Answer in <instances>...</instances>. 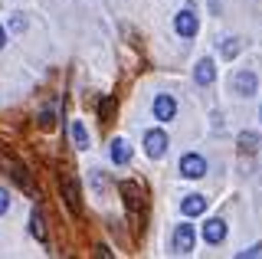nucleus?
I'll use <instances>...</instances> for the list:
<instances>
[{
	"mask_svg": "<svg viewBox=\"0 0 262 259\" xmlns=\"http://www.w3.org/2000/svg\"><path fill=\"white\" fill-rule=\"evenodd\" d=\"M193 246H196L193 223H177V230H174V253L177 256H187V253H193Z\"/></svg>",
	"mask_w": 262,
	"mask_h": 259,
	"instance_id": "obj_1",
	"label": "nucleus"
},
{
	"mask_svg": "<svg viewBox=\"0 0 262 259\" xmlns=\"http://www.w3.org/2000/svg\"><path fill=\"white\" fill-rule=\"evenodd\" d=\"M167 148H170V141H167V135H164L161 128H151V132L144 135V151H147V158H164V155H167Z\"/></svg>",
	"mask_w": 262,
	"mask_h": 259,
	"instance_id": "obj_2",
	"label": "nucleus"
},
{
	"mask_svg": "<svg viewBox=\"0 0 262 259\" xmlns=\"http://www.w3.org/2000/svg\"><path fill=\"white\" fill-rule=\"evenodd\" d=\"M62 197H66V207L72 210V213H82V190H79V181L72 174H66L62 177Z\"/></svg>",
	"mask_w": 262,
	"mask_h": 259,
	"instance_id": "obj_3",
	"label": "nucleus"
},
{
	"mask_svg": "<svg viewBox=\"0 0 262 259\" xmlns=\"http://www.w3.org/2000/svg\"><path fill=\"white\" fill-rule=\"evenodd\" d=\"M180 174L184 177H203L207 174V161H203V155H184L180 158Z\"/></svg>",
	"mask_w": 262,
	"mask_h": 259,
	"instance_id": "obj_4",
	"label": "nucleus"
},
{
	"mask_svg": "<svg viewBox=\"0 0 262 259\" xmlns=\"http://www.w3.org/2000/svg\"><path fill=\"white\" fill-rule=\"evenodd\" d=\"M174 115H177V102H174V95L161 92L158 99H154V118H158V121H170Z\"/></svg>",
	"mask_w": 262,
	"mask_h": 259,
	"instance_id": "obj_5",
	"label": "nucleus"
},
{
	"mask_svg": "<svg viewBox=\"0 0 262 259\" xmlns=\"http://www.w3.org/2000/svg\"><path fill=\"white\" fill-rule=\"evenodd\" d=\"M256 85H259V79H256V72H249V69H239L233 76V92H239V95H252Z\"/></svg>",
	"mask_w": 262,
	"mask_h": 259,
	"instance_id": "obj_6",
	"label": "nucleus"
},
{
	"mask_svg": "<svg viewBox=\"0 0 262 259\" xmlns=\"http://www.w3.org/2000/svg\"><path fill=\"white\" fill-rule=\"evenodd\" d=\"M174 30L180 36H196V30H200V23H196V13L193 10H180L177 20H174Z\"/></svg>",
	"mask_w": 262,
	"mask_h": 259,
	"instance_id": "obj_7",
	"label": "nucleus"
},
{
	"mask_svg": "<svg viewBox=\"0 0 262 259\" xmlns=\"http://www.w3.org/2000/svg\"><path fill=\"white\" fill-rule=\"evenodd\" d=\"M203 240H207L210 246H220V243L226 240V223L220 220V217H213V220H207V226H203Z\"/></svg>",
	"mask_w": 262,
	"mask_h": 259,
	"instance_id": "obj_8",
	"label": "nucleus"
},
{
	"mask_svg": "<svg viewBox=\"0 0 262 259\" xmlns=\"http://www.w3.org/2000/svg\"><path fill=\"white\" fill-rule=\"evenodd\" d=\"M121 193H125V204H128V213L138 220V204H141V187H138L135 181H121Z\"/></svg>",
	"mask_w": 262,
	"mask_h": 259,
	"instance_id": "obj_9",
	"label": "nucleus"
},
{
	"mask_svg": "<svg viewBox=\"0 0 262 259\" xmlns=\"http://www.w3.org/2000/svg\"><path fill=\"white\" fill-rule=\"evenodd\" d=\"M193 79H196V85H210L213 79H216V66H213V59H200V62H196Z\"/></svg>",
	"mask_w": 262,
	"mask_h": 259,
	"instance_id": "obj_10",
	"label": "nucleus"
},
{
	"mask_svg": "<svg viewBox=\"0 0 262 259\" xmlns=\"http://www.w3.org/2000/svg\"><path fill=\"white\" fill-rule=\"evenodd\" d=\"M108 155H112L115 164H128V161H131V144L125 138H115L112 148H108Z\"/></svg>",
	"mask_w": 262,
	"mask_h": 259,
	"instance_id": "obj_11",
	"label": "nucleus"
},
{
	"mask_svg": "<svg viewBox=\"0 0 262 259\" xmlns=\"http://www.w3.org/2000/svg\"><path fill=\"white\" fill-rule=\"evenodd\" d=\"M180 210H184V217H200L203 210H207V197H200V193H190V197L180 204Z\"/></svg>",
	"mask_w": 262,
	"mask_h": 259,
	"instance_id": "obj_12",
	"label": "nucleus"
},
{
	"mask_svg": "<svg viewBox=\"0 0 262 259\" xmlns=\"http://www.w3.org/2000/svg\"><path fill=\"white\" fill-rule=\"evenodd\" d=\"M30 233L46 246V217H43V210H39V207L33 210V217H30Z\"/></svg>",
	"mask_w": 262,
	"mask_h": 259,
	"instance_id": "obj_13",
	"label": "nucleus"
},
{
	"mask_svg": "<svg viewBox=\"0 0 262 259\" xmlns=\"http://www.w3.org/2000/svg\"><path fill=\"white\" fill-rule=\"evenodd\" d=\"M10 174H13V181L20 184L23 190H27V193H33V197H36V187H33V181H30L27 167H23V164H10Z\"/></svg>",
	"mask_w": 262,
	"mask_h": 259,
	"instance_id": "obj_14",
	"label": "nucleus"
},
{
	"mask_svg": "<svg viewBox=\"0 0 262 259\" xmlns=\"http://www.w3.org/2000/svg\"><path fill=\"white\" fill-rule=\"evenodd\" d=\"M69 135H72V144H76L79 151L89 148V132H85V125H82V121H72V125H69Z\"/></svg>",
	"mask_w": 262,
	"mask_h": 259,
	"instance_id": "obj_15",
	"label": "nucleus"
},
{
	"mask_svg": "<svg viewBox=\"0 0 262 259\" xmlns=\"http://www.w3.org/2000/svg\"><path fill=\"white\" fill-rule=\"evenodd\" d=\"M259 151V135L256 132H243L239 135V155H256Z\"/></svg>",
	"mask_w": 262,
	"mask_h": 259,
	"instance_id": "obj_16",
	"label": "nucleus"
},
{
	"mask_svg": "<svg viewBox=\"0 0 262 259\" xmlns=\"http://www.w3.org/2000/svg\"><path fill=\"white\" fill-rule=\"evenodd\" d=\"M239 50H243V43H239L236 36H229L226 43L220 46V56H223V59H236V53H239Z\"/></svg>",
	"mask_w": 262,
	"mask_h": 259,
	"instance_id": "obj_17",
	"label": "nucleus"
},
{
	"mask_svg": "<svg viewBox=\"0 0 262 259\" xmlns=\"http://www.w3.org/2000/svg\"><path fill=\"white\" fill-rule=\"evenodd\" d=\"M112 112H115V99H105L102 109H98V118H102V121H112Z\"/></svg>",
	"mask_w": 262,
	"mask_h": 259,
	"instance_id": "obj_18",
	"label": "nucleus"
},
{
	"mask_svg": "<svg viewBox=\"0 0 262 259\" xmlns=\"http://www.w3.org/2000/svg\"><path fill=\"white\" fill-rule=\"evenodd\" d=\"M7 210H10V193H7L4 187H0V217H4Z\"/></svg>",
	"mask_w": 262,
	"mask_h": 259,
	"instance_id": "obj_19",
	"label": "nucleus"
},
{
	"mask_svg": "<svg viewBox=\"0 0 262 259\" xmlns=\"http://www.w3.org/2000/svg\"><path fill=\"white\" fill-rule=\"evenodd\" d=\"M259 253H262V243H256L252 249H246V253H239V256H259Z\"/></svg>",
	"mask_w": 262,
	"mask_h": 259,
	"instance_id": "obj_20",
	"label": "nucleus"
},
{
	"mask_svg": "<svg viewBox=\"0 0 262 259\" xmlns=\"http://www.w3.org/2000/svg\"><path fill=\"white\" fill-rule=\"evenodd\" d=\"M4 43H7V33H4V27H0V50H4Z\"/></svg>",
	"mask_w": 262,
	"mask_h": 259,
	"instance_id": "obj_21",
	"label": "nucleus"
}]
</instances>
